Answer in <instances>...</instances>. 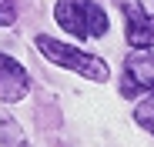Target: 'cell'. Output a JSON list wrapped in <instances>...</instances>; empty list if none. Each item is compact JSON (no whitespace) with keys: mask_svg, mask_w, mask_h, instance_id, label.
<instances>
[{"mask_svg":"<svg viewBox=\"0 0 154 147\" xmlns=\"http://www.w3.org/2000/svg\"><path fill=\"white\" fill-rule=\"evenodd\" d=\"M141 90H154V54H131L124 60L121 94L124 97H134Z\"/></svg>","mask_w":154,"mask_h":147,"instance_id":"3957f363","label":"cell"},{"mask_svg":"<svg viewBox=\"0 0 154 147\" xmlns=\"http://www.w3.org/2000/svg\"><path fill=\"white\" fill-rule=\"evenodd\" d=\"M124 23H127V44L134 50L154 47V17L144 14L141 4H124Z\"/></svg>","mask_w":154,"mask_h":147,"instance_id":"277c9868","label":"cell"},{"mask_svg":"<svg viewBox=\"0 0 154 147\" xmlns=\"http://www.w3.org/2000/svg\"><path fill=\"white\" fill-rule=\"evenodd\" d=\"M0 147H27V144H23L20 124L10 114H4V110H0Z\"/></svg>","mask_w":154,"mask_h":147,"instance_id":"8992f818","label":"cell"},{"mask_svg":"<svg viewBox=\"0 0 154 147\" xmlns=\"http://www.w3.org/2000/svg\"><path fill=\"white\" fill-rule=\"evenodd\" d=\"M37 50H40L50 64L67 67V70L81 74V77H87V80H97V84H104L107 74H111L107 64L100 60V57H91V54L77 50V47H70V44H64V40H54V37H47V34L37 37Z\"/></svg>","mask_w":154,"mask_h":147,"instance_id":"7a4b0ae2","label":"cell"},{"mask_svg":"<svg viewBox=\"0 0 154 147\" xmlns=\"http://www.w3.org/2000/svg\"><path fill=\"white\" fill-rule=\"evenodd\" d=\"M54 17L77 40H91V37H104L107 34V14L94 0H57Z\"/></svg>","mask_w":154,"mask_h":147,"instance_id":"6da1fadb","label":"cell"},{"mask_svg":"<svg viewBox=\"0 0 154 147\" xmlns=\"http://www.w3.org/2000/svg\"><path fill=\"white\" fill-rule=\"evenodd\" d=\"M134 120H137V124H141L144 130H151V134H154V94L147 97V100H141V104H137Z\"/></svg>","mask_w":154,"mask_h":147,"instance_id":"52a82bcc","label":"cell"},{"mask_svg":"<svg viewBox=\"0 0 154 147\" xmlns=\"http://www.w3.org/2000/svg\"><path fill=\"white\" fill-rule=\"evenodd\" d=\"M27 70H23L14 57H7V54H0V100H7V104H14V100H20L23 94H27Z\"/></svg>","mask_w":154,"mask_h":147,"instance_id":"5b68a950","label":"cell"},{"mask_svg":"<svg viewBox=\"0 0 154 147\" xmlns=\"http://www.w3.org/2000/svg\"><path fill=\"white\" fill-rule=\"evenodd\" d=\"M17 20V7H14V0H0V27H7V23Z\"/></svg>","mask_w":154,"mask_h":147,"instance_id":"ba28073f","label":"cell"}]
</instances>
